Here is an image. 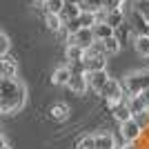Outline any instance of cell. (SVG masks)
<instances>
[{
	"label": "cell",
	"instance_id": "ffe728a7",
	"mask_svg": "<svg viewBox=\"0 0 149 149\" xmlns=\"http://www.w3.org/2000/svg\"><path fill=\"white\" fill-rule=\"evenodd\" d=\"M102 2L105 0H80V11H91V13H98L102 11Z\"/></svg>",
	"mask_w": 149,
	"mask_h": 149
},
{
	"label": "cell",
	"instance_id": "d6986e66",
	"mask_svg": "<svg viewBox=\"0 0 149 149\" xmlns=\"http://www.w3.org/2000/svg\"><path fill=\"white\" fill-rule=\"evenodd\" d=\"M134 47L140 56L149 58V36H134Z\"/></svg>",
	"mask_w": 149,
	"mask_h": 149
},
{
	"label": "cell",
	"instance_id": "836d02e7",
	"mask_svg": "<svg viewBox=\"0 0 149 149\" xmlns=\"http://www.w3.org/2000/svg\"><path fill=\"white\" fill-rule=\"evenodd\" d=\"M0 33H2V31H0Z\"/></svg>",
	"mask_w": 149,
	"mask_h": 149
},
{
	"label": "cell",
	"instance_id": "277c9868",
	"mask_svg": "<svg viewBox=\"0 0 149 149\" xmlns=\"http://www.w3.org/2000/svg\"><path fill=\"white\" fill-rule=\"evenodd\" d=\"M118 136L125 140V145H127V143H138V140L143 138V129L136 125L134 118H129V120H125V123H120Z\"/></svg>",
	"mask_w": 149,
	"mask_h": 149
},
{
	"label": "cell",
	"instance_id": "7a4b0ae2",
	"mask_svg": "<svg viewBox=\"0 0 149 149\" xmlns=\"http://www.w3.org/2000/svg\"><path fill=\"white\" fill-rule=\"evenodd\" d=\"M120 85H123L125 96H138L143 89H149V69H138L127 74Z\"/></svg>",
	"mask_w": 149,
	"mask_h": 149
},
{
	"label": "cell",
	"instance_id": "f1b7e54d",
	"mask_svg": "<svg viewBox=\"0 0 149 149\" xmlns=\"http://www.w3.org/2000/svg\"><path fill=\"white\" fill-rule=\"evenodd\" d=\"M120 149H143V145H140V140H138V143H127V145H123Z\"/></svg>",
	"mask_w": 149,
	"mask_h": 149
},
{
	"label": "cell",
	"instance_id": "8992f818",
	"mask_svg": "<svg viewBox=\"0 0 149 149\" xmlns=\"http://www.w3.org/2000/svg\"><path fill=\"white\" fill-rule=\"evenodd\" d=\"M131 29H134V36H149V20L145 16H140L138 11H131Z\"/></svg>",
	"mask_w": 149,
	"mask_h": 149
},
{
	"label": "cell",
	"instance_id": "9a60e30c",
	"mask_svg": "<svg viewBox=\"0 0 149 149\" xmlns=\"http://www.w3.org/2000/svg\"><path fill=\"white\" fill-rule=\"evenodd\" d=\"M91 33H93V40H107V38L113 36V29L107 22H96L91 27Z\"/></svg>",
	"mask_w": 149,
	"mask_h": 149
},
{
	"label": "cell",
	"instance_id": "ba28073f",
	"mask_svg": "<svg viewBox=\"0 0 149 149\" xmlns=\"http://www.w3.org/2000/svg\"><path fill=\"white\" fill-rule=\"evenodd\" d=\"M18 74V62L13 60L9 54L0 58V78H16Z\"/></svg>",
	"mask_w": 149,
	"mask_h": 149
},
{
	"label": "cell",
	"instance_id": "f546056e",
	"mask_svg": "<svg viewBox=\"0 0 149 149\" xmlns=\"http://www.w3.org/2000/svg\"><path fill=\"white\" fill-rule=\"evenodd\" d=\"M0 149H11V145H9L5 138H2V140H0Z\"/></svg>",
	"mask_w": 149,
	"mask_h": 149
},
{
	"label": "cell",
	"instance_id": "1f68e13d",
	"mask_svg": "<svg viewBox=\"0 0 149 149\" xmlns=\"http://www.w3.org/2000/svg\"><path fill=\"white\" fill-rule=\"evenodd\" d=\"M33 5H45V0H31Z\"/></svg>",
	"mask_w": 149,
	"mask_h": 149
},
{
	"label": "cell",
	"instance_id": "e0dca14e",
	"mask_svg": "<svg viewBox=\"0 0 149 149\" xmlns=\"http://www.w3.org/2000/svg\"><path fill=\"white\" fill-rule=\"evenodd\" d=\"M100 42H102V49H105V56L107 58H109V56H116V54L120 51V47H123V45L116 40V36L107 38V40H100Z\"/></svg>",
	"mask_w": 149,
	"mask_h": 149
},
{
	"label": "cell",
	"instance_id": "83f0119b",
	"mask_svg": "<svg viewBox=\"0 0 149 149\" xmlns=\"http://www.w3.org/2000/svg\"><path fill=\"white\" fill-rule=\"evenodd\" d=\"M138 98L143 100V105H145V109H149V89H143V91L138 93Z\"/></svg>",
	"mask_w": 149,
	"mask_h": 149
},
{
	"label": "cell",
	"instance_id": "8fae6325",
	"mask_svg": "<svg viewBox=\"0 0 149 149\" xmlns=\"http://www.w3.org/2000/svg\"><path fill=\"white\" fill-rule=\"evenodd\" d=\"M69 116H71V109H69V105H65V102H56V105L49 107V118L56 120V123H65Z\"/></svg>",
	"mask_w": 149,
	"mask_h": 149
},
{
	"label": "cell",
	"instance_id": "4dcf8cb0",
	"mask_svg": "<svg viewBox=\"0 0 149 149\" xmlns=\"http://www.w3.org/2000/svg\"><path fill=\"white\" fill-rule=\"evenodd\" d=\"M65 5H80V0H62Z\"/></svg>",
	"mask_w": 149,
	"mask_h": 149
},
{
	"label": "cell",
	"instance_id": "484cf974",
	"mask_svg": "<svg viewBox=\"0 0 149 149\" xmlns=\"http://www.w3.org/2000/svg\"><path fill=\"white\" fill-rule=\"evenodd\" d=\"M76 149H96V143H93V134H87L78 140V147Z\"/></svg>",
	"mask_w": 149,
	"mask_h": 149
},
{
	"label": "cell",
	"instance_id": "6da1fadb",
	"mask_svg": "<svg viewBox=\"0 0 149 149\" xmlns=\"http://www.w3.org/2000/svg\"><path fill=\"white\" fill-rule=\"evenodd\" d=\"M27 102V89L16 78H0V116L18 113Z\"/></svg>",
	"mask_w": 149,
	"mask_h": 149
},
{
	"label": "cell",
	"instance_id": "3957f363",
	"mask_svg": "<svg viewBox=\"0 0 149 149\" xmlns=\"http://www.w3.org/2000/svg\"><path fill=\"white\" fill-rule=\"evenodd\" d=\"M98 96H102V98L107 100V105H111V102H120V100L125 98V91H123V85H120V80H116V78H109V80L102 85V89L98 91Z\"/></svg>",
	"mask_w": 149,
	"mask_h": 149
},
{
	"label": "cell",
	"instance_id": "d4e9b609",
	"mask_svg": "<svg viewBox=\"0 0 149 149\" xmlns=\"http://www.w3.org/2000/svg\"><path fill=\"white\" fill-rule=\"evenodd\" d=\"M134 11H138L149 20V0H134Z\"/></svg>",
	"mask_w": 149,
	"mask_h": 149
},
{
	"label": "cell",
	"instance_id": "d6a6232c",
	"mask_svg": "<svg viewBox=\"0 0 149 149\" xmlns=\"http://www.w3.org/2000/svg\"><path fill=\"white\" fill-rule=\"evenodd\" d=\"M2 138H5V136H2V129H0V140H2Z\"/></svg>",
	"mask_w": 149,
	"mask_h": 149
},
{
	"label": "cell",
	"instance_id": "7402d4cb",
	"mask_svg": "<svg viewBox=\"0 0 149 149\" xmlns=\"http://www.w3.org/2000/svg\"><path fill=\"white\" fill-rule=\"evenodd\" d=\"M45 13H54V16H60L62 7H65V2L62 0H45Z\"/></svg>",
	"mask_w": 149,
	"mask_h": 149
},
{
	"label": "cell",
	"instance_id": "5b68a950",
	"mask_svg": "<svg viewBox=\"0 0 149 149\" xmlns=\"http://www.w3.org/2000/svg\"><path fill=\"white\" fill-rule=\"evenodd\" d=\"M85 80H87V89H93L98 93L102 89V85L109 80V74H107V69H102V71H85Z\"/></svg>",
	"mask_w": 149,
	"mask_h": 149
},
{
	"label": "cell",
	"instance_id": "52a82bcc",
	"mask_svg": "<svg viewBox=\"0 0 149 149\" xmlns=\"http://www.w3.org/2000/svg\"><path fill=\"white\" fill-rule=\"evenodd\" d=\"M109 111H111V116L116 118V123H125V120H129L131 118V111H129V107H127V100H120V102H111L109 105Z\"/></svg>",
	"mask_w": 149,
	"mask_h": 149
},
{
	"label": "cell",
	"instance_id": "2e32d148",
	"mask_svg": "<svg viewBox=\"0 0 149 149\" xmlns=\"http://www.w3.org/2000/svg\"><path fill=\"white\" fill-rule=\"evenodd\" d=\"M65 56H67V60H71V65H78V62H82V58H85V49L78 47V45H67Z\"/></svg>",
	"mask_w": 149,
	"mask_h": 149
},
{
	"label": "cell",
	"instance_id": "4316f807",
	"mask_svg": "<svg viewBox=\"0 0 149 149\" xmlns=\"http://www.w3.org/2000/svg\"><path fill=\"white\" fill-rule=\"evenodd\" d=\"M9 49H11V42H9V38H7L5 33H0V58L7 56V54H9Z\"/></svg>",
	"mask_w": 149,
	"mask_h": 149
},
{
	"label": "cell",
	"instance_id": "603a6c76",
	"mask_svg": "<svg viewBox=\"0 0 149 149\" xmlns=\"http://www.w3.org/2000/svg\"><path fill=\"white\" fill-rule=\"evenodd\" d=\"M78 22H80V27H87V29H91V27L98 22V18H96V13H91V11H80V16H78Z\"/></svg>",
	"mask_w": 149,
	"mask_h": 149
},
{
	"label": "cell",
	"instance_id": "7c38bea8",
	"mask_svg": "<svg viewBox=\"0 0 149 149\" xmlns=\"http://www.w3.org/2000/svg\"><path fill=\"white\" fill-rule=\"evenodd\" d=\"M102 22H107L111 29H118V27H123V25H125V9L120 7V9L105 11V20H102Z\"/></svg>",
	"mask_w": 149,
	"mask_h": 149
},
{
	"label": "cell",
	"instance_id": "5bb4252c",
	"mask_svg": "<svg viewBox=\"0 0 149 149\" xmlns=\"http://www.w3.org/2000/svg\"><path fill=\"white\" fill-rule=\"evenodd\" d=\"M93 143H96V149H116V143H113V134H109V131L93 134Z\"/></svg>",
	"mask_w": 149,
	"mask_h": 149
},
{
	"label": "cell",
	"instance_id": "cb8c5ba5",
	"mask_svg": "<svg viewBox=\"0 0 149 149\" xmlns=\"http://www.w3.org/2000/svg\"><path fill=\"white\" fill-rule=\"evenodd\" d=\"M134 120H136V125L140 127V129H149V109H143L140 113H136L134 116Z\"/></svg>",
	"mask_w": 149,
	"mask_h": 149
},
{
	"label": "cell",
	"instance_id": "44dd1931",
	"mask_svg": "<svg viewBox=\"0 0 149 149\" xmlns=\"http://www.w3.org/2000/svg\"><path fill=\"white\" fill-rule=\"evenodd\" d=\"M45 22H47V27H49L54 33H58V31L65 27L62 18H60V16H54V13H45Z\"/></svg>",
	"mask_w": 149,
	"mask_h": 149
},
{
	"label": "cell",
	"instance_id": "9c48e42d",
	"mask_svg": "<svg viewBox=\"0 0 149 149\" xmlns=\"http://www.w3.org/2000/svg\"><path fill=\"white\" fill-rule=\"evenodd\" d=\"M69 91L74 93V96H85V91H87V80H85V74H71V78H69L67 82Z\"/></svg>",
	"mask_w": 149,
	"mask_h": 149
},
{
	"label": "cell",
	"instance_id": "4fadbf2b",
	"mask_svg": "<svg viewBox=\"0 0 149 149\" xmlns=\"http://www.w3.org/2000/svg\"><path fill=\"white\" fill-rule=\"evenodd\" d=\"M69 78H71V67H58V69H54V74H51V85L67 87Z\"/></svg>",
	"mask_w": 149,
	"mask_h": 149
},
{
	"label": "cell",
	"instance_id": "ac0fdd59",
	"mask_svg": "<svg viewBox=\"0 0 149 149\" xmlns=\"http://www.w3.org/2000/svg\"><path fill=\"white\" fill-rule=\"evenodd\" d=\"M78 16H80V7H78V5H65V7H62V11H60V18H62V22L76 20Z\"/></svg>",
	"mask_w": 149,
	"mask_h": 149
},
{
	"label": "cell",
	"instance_id": "30bf717a",
	"mask_svg": "<svg viewBox=\"0 0 149 149\" xmlns=\"http://www.w3.org/2000/svg\"><path fill=\"white\" fill-rule=\"evenodd\" d=\"M82 69L85 71H102L107 69V56H89V58H82Z\"/></svg>",
	"mask_w": 149,
	"mask_h": 149
}]
</instances>
